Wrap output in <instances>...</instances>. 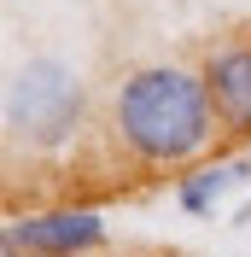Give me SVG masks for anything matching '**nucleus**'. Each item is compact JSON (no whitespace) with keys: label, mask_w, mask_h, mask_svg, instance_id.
Wrapping results in <instances>:
<instances>
[{"label":"nucleus","mask_w":251,"mask_h":257,"mask_svg":"<svg viewBox=\"0 0 251 257\" xmlns=\"http://www.w3.org/2000/svg\"><path fill=\"white\" fill-rule=\"evenodd\" d=\"M6 240L24 257H88L105 245V216L94 205H53L6 222Z\"/></svg>","instance_id":"3"},{"label":"nucleus","mask_w":251,"mask_h":257,"mask_svg":"<svg viewBox=\"0 0 251 257\" xmlns=\"http://www.w3.org/2000/svg\"><path fill=\"white\" fill-rule=\"evenodd\" d=\"M204 88H210V105H216L222 128L251 135V41H228L204 59Z\"/></svg>","instance_id":"4"},{"label":"nucleus","mask_w":251,"mask_h":257,"mask_svg":"<svg viewBox=\"0 0 251 257\" xmlns=\"http://www.w3.org/2000/svg\"><path fill=\"white\" fill-rule=\"evenodd\" d=\"M251 181V158H210L199 164L193 176L175 181V199H181V210H193V216H216L222 205H228V193H239Z\"/></svg>","instance_id":"5"},{"label":"nucleus","mask_w":251,"mask_h":257,"mask_svg":"<svg viewBox=\"0 0 251 257\" xmlns=\"http://www.w3.org/2000/svg\"><path fill=\"white\" fill-rule=\"evenodd\" d=\"M245 158H251V146H245Z\"/></svg>","instance_id":"7"},{"label":"nucleus","mask_w":251,"mask_h":257,"mask_svg":"<svg viewBox=\"0 0 251 257\" xmlns=\"http://www.w3.org/2000/svg\"><path fill=\"white\" fill-rule=\"evenodd\" d=\"M0 257H24V251H18V245H12V240H0Z\"/></svg>","instance_id":"6"},{"label":"nucleus","mask_w":251,"mask_h":257,"mask_svg":"<svg viewBox=\"0 0 251 257\" xmlns=\"http://www.w3.org/2000/svg\"><path fill=\"white\" fill-rule=\"evenodd\" d=\"M216 105L204 88V70L187 64H141L111 94V135L146 170H181L199 164L216 141Z\"/></svg>","instance_id":"1"},{"label":"nucleus","mask_w":251,"mask_h":257,"mask_svg":"<svg viewBox=\"0 0 251 257\" xmlns=\"http://www.w3.org/2000/svg\"><path fill=\"white\" fill-rule=\"evenodd\" d=\"M88 88L64 59H30L6 82V141L30 152H64L82 135Z\"/></svg>","instance_id":"2"}]
</instances>
